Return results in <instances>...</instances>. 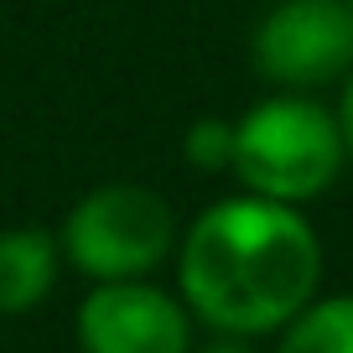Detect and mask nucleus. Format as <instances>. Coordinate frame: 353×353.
I'll return each instance as SVG.
<instances>
[{"label": "nucleus", "instance_id": "nucleus-7", "mask_svg": "<svg viewBox=\"0 0 353 353\" xmlns=\"http://www.w3.org/2000/svg\"><path fill=\"white\" fill-rule=\"evenodd\" d=\"M276 353H353V296H312L281 327Z\"/></svg>", "mask_w": 353, "mask_h": 353}, {"label": "nucleus", "instance_id": "nucleus-6", "mask_svg": "<svg viewBox=\"0 0 353 353\" xmlns=\"http://www.w3.org/2000/svg\"><path fill=\"white\" fill-rule=\"evenodd\" d=\"M57 270H63V244L52 229H42V223L0 229V317L37 312L52 296Z\"/></svg>", "mask_w": 353, "mask_h": 353}, {"label": "nucleus", "instance_id": "nucleus-11", "mask_svg": "<svg viewBox=\"0 0 353 353\" xmlns=\"http://www.w3.org/2000/svg\"><path fill=\"white\" fill-rule=\"evenodd\" d=\"M348 6H353V0H348Z\"/></svg>", "mask_w": 353, "mask_h": 353}, {"label": "nucleus", "instance_id": "nucleus-2", "mask_svg": "<svg viewBox=\"0 0 353 353\" xmlns=\"http://www.w3.org/2000/svg\"><path fill=\"white\" fill-rule=\"evenodd\" d=\"M343 161V130L338 114L322 110L307 94H276L260 99L250 114L234 120V166L229 172L244 182V192L270 203H301L322 198L338 182Z\"/></svg>", "mask_w": 353, "mask_h": 353}, {"label": "nucleus", "instance_id": "nucleus-1", "mask_svg": "<svg viewBox=\"0 0 353 353\" xmlns=\"http://www.w3.org/2000/svg\"><path fill=\"white\" fill-rule=\"evenodd\" d=\"M322 281V244L307 213L239 192L192 219L176 234V296L192 322L234 338L281 332Z\"/></svg>", "mask_w": 353, "mask_h": 353}, {"label": "nucleus", "instance_id": "nucleus-5", "mask_svg": "<svg viewBox=\"0 0 353 353\" xmlns=\"http://www.w3.org/2000/svg\"><path fill=\"white\" fill-rule=\"evenodd\" d=\"M83 353H192V312L156 281H88L78 301Z\"/></svg>", "mask_w": 353, "mask_h": 353}, {"label": "nucleus", "instance_id": "nucleus-10", "mask_svg": "<svg viewBox=\"0 0 353 353\" xmlns=\"http://www.w3.org/2000/svg\"><path fill=\"white\" fill-rule=\"evenodd\" d=\"M250 343H254V338H234V332H213V343H203V348H192V353H254Z\"/></svg>", "mask_w": 353, "mask_h": 353}, {"label": "nucleus", "instance_id": "nucleus-3", "mask_svg": "<svg viewBox=\"0 0 353 353\" xmlns=\"http://www.w3.org/2000/svg\"><path fill=\"white\" fill-rule=\"evenodd\" d=\"M57 244L78 276L135 281L151 276L176 250V219L161 192L141 188V182H104V188H88L68 208Z\"/></svg>", "mask_w": 353, "mask_h": 353}, {"label": "nucleus", "instance_id": "nucleus-4", "mask_svg": "<svg viewBox=\"0 0 353 353\" xmlns=\"http://www.w3.org/2000/svg\"><path fill=\"white\" fill-rule=\"evenodd\" d=\"M250 52L260 78L291 94L338 83L353 68V6L348 0H281L254 26Z\"/></svg>", "mask_w": 353, "mask_h": 353}, {"label": "nucleus", "instance_id": "nucleus-8", "mask_svg": "<svg viewBox=\"0 0 353 353\" xmlns=\"http://www.w3.org/2000/svg\"><path fill=\"white\" fill-rule=\"evenodd\" d=\"M182 156L198 172H229L234 166V120H223V114L192 120L188 135H182Z\"/></svg>", "mask_w": 353, "mask_h": 353}, {"label": "nucleus", "instance_id": "nucleus-9", "mask_svg": "<svg viewBox=\"0 0 353 353\" xmlns=\"http://www.w3.org/2000/svg\"><path fill=\"white\" fill-rule=\"evenodd\" d=\"M338 130H343V151L353 161V68L343 73V104H338Z\"/></svg>", "mask_w": 353, "mask_h": 353}]
</instances>
